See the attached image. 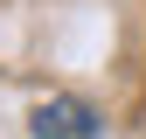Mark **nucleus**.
<instances>
[{
    "instance_id": "nucleus-1",
    "label": "nucleus",
    "mask_w": 146,
    "mask_h": 139,
    "mask_svg": "<svg viewBox=\"0 0 146 139\" xmlns=\"http://www.w3.org/2000/svg\"><path fill=\"white\" fill-rule=\"evenodd\" d=\"M28 125H35V139H104L98 111H90L84 97H42Z\"/></svg>"
}]
</instances>
